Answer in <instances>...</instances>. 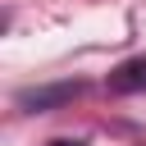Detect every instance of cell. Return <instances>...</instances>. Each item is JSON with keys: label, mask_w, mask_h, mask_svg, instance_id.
<instances>
[{"label": "cell", "mask_w": 146, "mask_h": 146, "mask_svg": "<svg viewBox=\"0 0 146 146\" xmlns=\"http://www.w3.org/2000/svg\"><path fill=\"white\" fill-rule=\"evenodd\" d=\"M110 91H119V96H128V91H146V55L123 59V64L110 73Z\"/></svg>", "instance_id": "obj_1"}, {"label": "cell", "mask_w": 146, "mask_h": 146, "mask_svg": "<svg viewBox=\"0 0 146 146\" xmlns=\"http://www.w3.org/2000/svg\"><path fill=\"white\" fill-rule=\"evenodd\" d=\"M50 146H73V141H50Z\"/></svg>", "instance_id": "obj_3"}, {"label": "cell", "mask_w": 146, "mask_h": 146, "mask_svg": "<svg viewBox=\"0 0 146 146\" xmlns=\"http://www.w3.org/2000/svg\"><path fill=\"white\" fill-rule=\"evenodd\" d=\"M78 91H82L78 82H73V87H50V91H32V96H23V105H36V110H41V105H55V100H68V96H78Z\"/></svg>", "instance_id": "obj_2"}]
</instances>
